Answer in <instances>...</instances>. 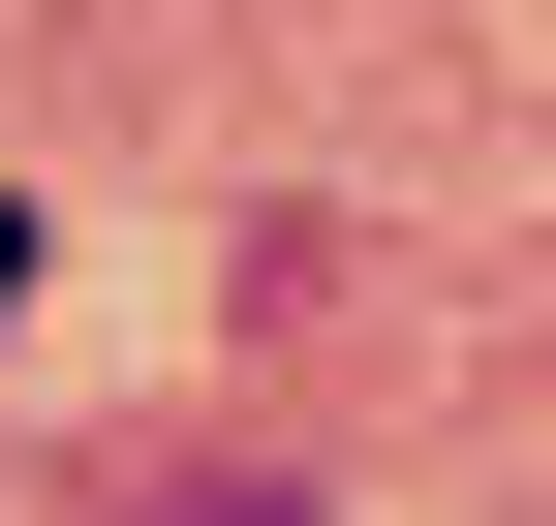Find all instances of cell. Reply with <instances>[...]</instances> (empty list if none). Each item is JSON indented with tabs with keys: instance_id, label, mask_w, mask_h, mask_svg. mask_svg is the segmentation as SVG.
<instances>
[{
	"instance_id": "1",
	"label": "cell",
	"mask_w": 556,
	"mask_h": 526,
	"mask_svg": "<svg viewBox=\"0 0 556 526\" xmlns=\"http://www.w3.org/2000/svg\"><path fill=\"white\" fill-rule=\"evenodd\" d=\"M0 310H31V217H0Z\"/></svg>"
}]
</instances>
